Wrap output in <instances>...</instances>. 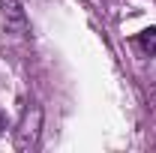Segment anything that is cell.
<instances>
[{
	"mask_svg": "<svg viewBox=\"0 0 156 153\" xmlns=\"http://www.w3.org/2000/svg\"><path fill=\"white\" fill-rule=\"evenodd\" d=\"M138 45L147 51V54H156V27H147L138 33Z\"/></svg>",
	"mask_w": 156,
	"mask_h": 153,
	"instance_id": "1",
	"label": "cell"
}]
</instances>
